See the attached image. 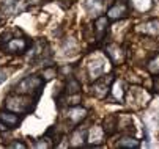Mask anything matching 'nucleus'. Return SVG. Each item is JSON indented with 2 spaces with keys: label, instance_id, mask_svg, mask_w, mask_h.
Here are the masks:
<instances>
[{
  "label": "nucleus",
  "instance_id": "39448f33",
  "mask_svg": "<svg viewBox=\"0 0 159 149\" xmlns=\"http://www.w3.org/2000/svg\"><path fill=\"white\" fill-rule=\"evenodd\" d=\"M128 13H129L128 3L117 2L115 5H112V6L107 10V17H109V20H120V19L126 17Z\"/></svg>",
  "mask_w": 159,
  "mask_h": 149
},
{
  "label": "nucleus",
  "instance_id": "dca6fc26",
  "mask_svg": "<svg viewBox=\"0 0 159 149\" xmlns=\"http://www.w3.org/2000/svg\"><path fill=\"white\" fill-rule=\"evenodd\" d=\"M66 94H77L80 93V82L74 77H70L68 79V83H66Z\"/></svg>",
  "mask_w": 159,
  "mask_h": 149
},
{
  "label": "nucleus",
  "instance_id": "f8f14e48",
  "mask_svg": "<svg viewBox=\"0 0 159 149\" xmlns=\"http://www.w3.org/2000/svg\"><path fill=\"white\" fill-rule=\"evenodd\" d=\"M85 8L87 11L92 14V16H101L106 10V2L104 0H87L85 2Z\"/></svg>",
  "mask_w": 159,
  "mask_h": 149
},
{
  "label": "nucleus",
  "instance_id": "aec40b11",
  "mask_svg": "<svg viewBox=\"0 0 159 149\" xmlns=\"http://www.w3.org/2000/svg\"><path fill=\"white\" fill-rule=\"evenodd\" d=\"M148 71L151 72V74H157L159 72V53H156V57L148 63Z\"/></svg>",
  "mask_w": 159,
  "mask_h": 149
},
{
  "label": "nucleus",
  "instance_id": "9b49d317",
  "mask_svg": "<svg viewBox=\"0 0 159 149\" xmlns=\"http://www.w3.org/2000/svg\"><path fill=\"white\" fill-rule=\"evenodd\" d=\"M102 130L106 135H113L118 130V115H109L104 118Z\"/></svg>",
  "mask_w": 159,
  "mask_h": 149
},
{
  "label": "nucleus",
  "instance_id": "f03ea898",
  "mask_svg": "<svg viewBox=\"0 0 159 149\" xmlns=\"http://www.w3.org/2000/svg\"><path fill=\"white\" fill-rule=\"evenodd\" d=\"M5 107L14 113H19V115H24V113H29L33 107V100H32V96H27V94H10L7 99H5Z\"/></svg>",
  "mask_w": 159,
  "mask_h": 149
},
{
  "label": "nucleus",
  "instance_id": "423d86ee",
  "mask_svg": "<svg viewBox=\"0 0 159 149\" xmlns=\"http://www.w3.org/2000/svg\"><path fill=\"white\" fill-rule=\"evenodd\" d=\"M106 72V61L102 58H93L88 63V75L92 80L99 79Z\"/></svg>",
  "mask_w": 159,
  "mask_h": 149
},
{
  "label": "nucleus",
  "instance_id": "9d476101",
  "mask_svg": "<svg viewBox=\"0 0 159 149\" xmlns=\"http://www.w3.org/2000/svg\"><path fill=\"white\" fill-rule=\"evenodd\" d=\"M109 28V17L107 16H98L95 20V33H96V39L101 41Z\"/></svg>",
  "mask_w": 159,
  "mask_h": 149
},
{
  "label": "nucleus",
  "instance_id": "7ed1b4c3",
  "mask_svg": "<svg viewBox=\"0 0 159 149\" xmlns=\"http://www.w3.org/2000/svg\"><path fill=\"white\" fill-rule=\"evenodd\" d=\"M43 85H44V80L39 75H27L14 87V93L27 94V96H38L43 91Z\"/></svg>",
  "mask_w": 159,
  "mask_h": 149
},
{
  "label": "nucleus",
  "instance_id": "4468645a",
  "mask_svg": "<svg viewBox=\"0 0 159 149\" xmlns=\"http://www.w3.org/2000/svg\"><path fill=\"white\" fill-rule=\"evenodd\" d=\"M110 91H112L113 97H115L120 104H123V99H125V90H123V82H121V80H113L112 87H110Z\"/></svg>",
  "mask_w": 159,
  "mask_h": 149
},
{
  "label": "nucleus",
  "instance_id": "ddd939ff",
  "mask_svg": "<svg viewBox=\"0 0 159 149\" xmlns=\"http://www.w3.org/2000/svg\"><path fill=\"white\" fill-rule=\"evenodd\" d=\"M0 121H2L5 126H8V129H14V127L20 122V116H19V113H14L11 110L0 112Z\"/></svg>",
  "mask_w": 159,
  "mask_h": 149
},
{
  "label": "nucleus",
  "instance_id": "5701e85b",
  "mask_svg": "<svg viewBox=\"0 0 159 149\" xmlns=\"http://www.w3.org/2000/svg\"><path fill=\"white\" fill-rule=\"evenodd\" d=\"M153 88L156 93H159V75L154 74V79H153Z\"/></svg>",
  "mask_w": 159,
  "mask_h": 149
},
{
  "label": "nucleus",
  "instance_id": "b1692460",
  "mask_svg": "<svg viewBox=\"0 0 159 149\" xmlns=\"http://www.w3.org/2000/svg\"><path fill=\"white\" fill-rule=\"evenodd\" d=\"M5 80H7V72L3 69H0V83L5 82Z\"/></svg>",
  "mask_w": 159,
  "mask_h": 149
},
{
  "label": "nucleus",
  "instance_id": "2eb2a0df",
  "mask_svg": "<svg viewBox=\"0 0 159 149\" xmlns=\"http://www.w3.org/2000/svg\"><path fill=\"white\" fill-rule=\"evenodd\" d=\"M117 147H126V149H137L140 147V141L135 140L134 137H123L121 140H118Z\"/></svg>",
  "mask_w": 159,
  "mask_h": 149
},
{
  "label": "nucleus",
  "instance_id": "20e7f679",
  "mask_svg": "<svg viewBox=\"0 0 159 149\" xmlns=\"http://www.w3.org/2000/svg\"><path fill=\"white\" fill-rule=\"evenodd\" d=\"M113 80H115L113 75H104V77L93 80V87H92L93 96L98 97V99H106L107 94L110 93V87H112Z\"/></svg>",
  "mask_w": 159,
  "mask_h": 149
},
{
  "label": "nucleus",
  "instance_id": "412c9836",
  "mask_svg": "<svg viewBox=\"0 0 159 149\" xmlns=\"http://www.w3.org/2000/svg\"><path fill=\"white\" fill-rule=\"evenodd\" d=\"M16 5H17V0H2V8L7 14H10Z\"/></svg>",
  "mask_w": 159,
  "mask_h": 149
},
{
  "label": "nucleus",
  "instance_id": "0eeeda50",
  "mask_svg": "<svg viewBox=\"0 0 159 149\" xmlns=\"http://www.w3.org/2000/svg\"><path fill=\"white\" fill-rule=\"evenodd\" d=\"M106 53H107V57L110 58V61L113 63V65H121V63L125 61V58H126L125 50L118 44H109L106 47Z\"/></svg>",
  "mask_w": 159,
  "mask_h": 149
},
{
  "label": "nucleus",
  "instance_id": "f3484780",
  "mask_svg": "<svg viewBox=\"0 0 159 149\" xmlns=\"http://www.w3.org/2000/svg\"><path fill=\"white\" fill-rule=\"evenodd\" d=\"M131 5L137 11L145 13V11H148L153 6V0H131Z\"/></svg>",
  "mask_w": 159,
  "mask_h": 149
},
{
  "label": "nucleus",
  "instance_id": "f257e3e1",
  "mask_svg": "<svg viewBox=\"0 0 159 149\" xmlns=\"http://www.w3.org/2000/svg\"><path fill=\"white\" fill-rule=\"evenodd\" d=\"M0 49L10 53H24L29 49V41L24 36H13L11 32H5L0 35Z\"/></svg>",
  "mask_w": 159,
  "mask_h": 149
},
{
  "label": "nucleus",
  "instance_id": "6e6552de",
  "mask_svg": "<svg viewBox=\"0 0 159 149\" xmlns=\"http://www.w3.org/2000/svg\"><path fill=\"white\" fill-rule=\"evenodd\" d=\"M87 115H88L87 109H84V107H73V109L68 110V121H70L71 126H77V124H80L87 118Z\"/></svg>",
  "mask_w": 159,
  "mask_h": 149
},
{
  "label": "nucleus",
  "instance_id": "a211bd4d",
  "mask_svg": "<svg viewBox=\"0 0 159 149\" xmlns=\"http://www.w3.org/2000/svg\"><path fill=\"white\" fill-rule=\"evenodd\" d=\"M85 137H87V130L85 129H77L76 132H74V135H73V138H71V144L73 146H80L84 141H85Z\"/></svg>",
  "mask_w": 159,
  "mask_h": 149
},
{
  "label": "nucleus",
  "instance_id": "6ab92c4d",
  "mask_svg": "<svg viewBox=\"0 0 159 149\" xmlns=\"http://www.w3.org/2000/svg\"><path fill=\"white\" fill-rule=\"evenodd\" d=\"M55 75H57V68H55V66L44 68V69H43V72H41V77H43L44 80H52Z\"/></svg>",
  "mask_w": 159,
  "mask_h": 149
},
{
  "label": "nucleus",
  "instance_id": "1a4fd4ad",
  "mask_svg": "<svg viewBox=\"0 0 159 149\" xmlns=\"http://www.w3.org/2000/svg\"><path fill=\"white\" fill-rule=\"evenodd\" d=\"M137 30L143 35H150V36H157L159 35V19H150L147 22L140 24L137 27Z\"/></svg>",
  "mask_w": 159,
  "mask_h": 149
},
{
  "label": "nucleus",
  "instance_id": "393cba45",
  "mask_svg": "<svg viewBox=\"0 0 159 149\" xmlns=\"http://www.w3.org/2000/svg\"><path fill=\"white\" fill-rule=\"evenodd\" d=\"M115 2H123V3H128V0H115Z\"/></svg>",
  "mask_w": 159,
  "mask_h": 149
},
{
  "label": "nucleus",
  "instance_id": "4be33fe9",
  "mask_svg": "<svg viewBox=\"0 0 159 149\" xmlns=\"http://www.w3.org/2000/svg\"><path fill=\"white\" fill-rule=\"evenodd\" d=\"M7 147H14V149H25L27 144L25 143H22V141H13L10 144H7Z\"/></svg>",
  "mask_w": 159,
  "mask_h": 149
}]
</instances>
